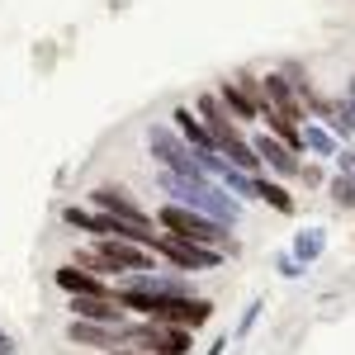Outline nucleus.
<instances>
[{
    "mask_svg": "<svg viewBox=\"0 0 355 355\" xmlns=\"http://www.w3.org/2000/svg\"><path fill=\"white\" fill-rule=\"evenodd\" d=\"M71 308L95 327H123V308H114V299H76Z\"/></svg>",
    "mask_w": 355,
    "mask_h": 355,
    "instance_id": "obj_12",
    "label": "nucleus"
},
{
    "mask_svg": "<svg viewBox=\"0 0 355 355\" xmlns=\"http://www.w3.org/2000/svg\"><path fill=\"white\" fill-rule=\"evenodd\" d=\"M336 162H341V180L355 185V152H336Z\"/></svg>",
    "mask_w": 355,
    "mask_h": 355,
    "instance_id": "obj_21",
    "label": "nucleus"
},
{
    "mask_svg": "<svg viewBox=\"0 0 355 355\" xmlns=\"http://www.w3.org/2000/svg\"><path fill=\"white\" fill-rule=\"evenodd\" d=\"M147 147H152V157L162 162V171H171V175H204L194 147H185L171 128H152V133H147Z\"/></svg>",
    "mask_w": 355,
    "mask_h": 355,
    "instance_id": "obj_6",
    "label": "nucleus"
},
{
    "mask_svg": "<svg viewBox=\"0 0 355 355\" xmlns=\"http://www.w3.org/2000/svg\"><path fill=\"white\" fill-rule=\"evenodd\" d=\"M336 119H341V128H355V76L346 85V100L336 105Z\"/></svg>",
    "mask_w": 355,
    "mask_h": 355,
    "instance_id": "obj_19",
    "label": "nucleus"
},
{
    "mask_svg": "<svg viewBox=\"0 0 355 355\" xmlns=\"http://www.w3.org/2000/svg\"><path fill=\"white\" fill-rule=\"evenodd\" d=\"M114 355H142V351H114Z\"/></svg>",
    "mask_w": 355,
    "mask_h": 355,
    "instance_id": "obj_23",
    "label": "nucleus"
},
{
    "mask_svg": "<svg viewBox=\"0 0 355 355\" xmlns=\"http://www.w3.org/2000/svg\"><path fill=\"white\" fill-rule=\"evenodd\" d=\"M322 246H327V237H322L318 227H308V232L294 237V261H318V256H322Z\"/></svg>",
    "mask_w": 355,
    "mask_h": 355,
    "instance_id": "obj_15",
    "label": "nucleus"
},
{
    "mask_svg": "<svg viewBox=\"0 0 355 355\" xmlns=\"http://www.w3.org/2000/svg\"><path fill=\"white\" fill-rule=\"evenodd\" d=\"M194 114H199V123H204V133H209V142H214V152H218V157H223L227 166H237V171H246V175H251V171L261 166V157L251 152V142H246V137L237 133L232 123H227V114H223L218 95H204V100H199V110H194Z\"/></svg>",
    "mask_w": 355,
    "mask_h": 355,
    "instance_id": "obj_1",
    "label": "nucleus"
},
{
    "mask_svg": "<svg viewBox=\"0 0 355 355\" xmlns=\"http://www.w3.org/2000/svg\"><path fill=\"white\" fill-rule=\"evenodd\" d=\"M90 204H95L100 214L119 218V223H133V227H147V232H152V214H142L133 199H128L123 190H114V185H100V190H90Z\"/></svg>",
    "mask_w": 355,
    "mask_h": 355,
    "instance_id": "obj_8",
    "label": "nucleus"
},
{
    "mask_svg": "<svg viewBox=\"0 0 355 355\" xmlns=\"http://www.w3.org/2000/svg\"><path fill=\"white\" fill-rule=\"evenodd\" d=\"M251 152H256L261 162L270 166V171H279V175H299V171H303V166L294 162V152H289L279 137H266V133H261L256 142H251Z\"/></svg>",
    "mask_w": 355,
    "mask_h": 355,
    "instance_id": "obj_11",
    "label": "nucleus"
},
{
    "mask_svg": "<svg viewBox=\"0 0 355 355\" xmlns=\"http://www.w3.org/2000/svg\"><path fill=\"white\" fill-rule=\"evenodd\" d=\"M303 147H313V152H322V157H336V142H331L322 128H313V123H303Z\"/></svg>",
    "mask_w": 355,
    "mask_h": 355,
    "instance_id": "obj_17",
    "label": "nucleus"
},
{
    "mask_svg": "<svg viewBox=\"0 0 355 355\" xmlns=\"http://www.w3.org/2000/svg\"><path fill=\"white\" fill-rule=\"evenodd\" d=\"M171 119H175V128H180V133H185V137L194 142V152H209V147H214V142H209V133H204V123H199V114L175 110Z\"/></svg>",
    "mask_w": 355,
    "mask_h": 355,
    "instance_id": "obj_13",
    "label": "nucleus"
},
{
    "mask_svg": "<svg viewBox=\"0 0 355 355\" xmlns=\"http://www.w3.org/2000/svg\"><path fill=\"white\" fill-rule=\"evenodd\" d=\"M261 199H266L270 209H279V214H294V199L284 194V185H270V180H261Z\"/></svg>",
    "mask_w": 355,
    "mask_h": 355,
    "instance_id": "obj_18",
    "label": "nucleus"
},
{
    "mask_svg": "<svg viewBox=\"0 0 355 355\" xmlns=\"http://www.w3.org/2000/svg\"><path fill=\"white\" fill-rule=\"evenodd\" d=\"M76 261L81 266H100V270H133V275H147L157 270L152 266V251H142L133 242H119V237H100V242L90 246V251H76Z\"/></svg>",
    "mask_w": 355,
    "mask_h": 355,
    "instance_id": "obj_4",
    "label": "nucleus"
},
{
    "mask_svg": "<svg viewBox=\"0 0 355 355\" xmlns=\"http://www.w3.org/2000/svg\"><path fill=\"white\" fill-rule=\"evenodd\" d=\"M123 336H128V341H137V346H147V351H157V355H185V351H190V331L162 327V322L133 327V331H123Z\"/></svg>",
    "mask_w": 355,
    "mask_h": 355,
    "instance_id": "obj_7",
    "label": "nucleus"
},
{
    "mask_svg": "<svg viewBox=\"0 0 355 355\" xmlns=\"http://www.w3.org/2000/svg\"><path fill=\"white\" fill-rule=\"evenodd\" d=\"M147 318L162 322V327L194 331V327H204V322L214 318V303H209V299H152Z\"/></svg>",
    "mask_w": 355,
    "mask_h": 355,
    "instance_id": "obj_5",
    "label": "nucleus"
},
{
    "mask_svg": "<svg viewBox=\"0 0 355 355\" xmlns=\"http://www.w3.org/2000/svg\"><path fill=\"white\" fill-rule=\"evenodd\" d=\"M162 185L190 214H204L214 223H237V199H227L218 185H209V175H171V171H162Z\"/></svg>",
    "mask_w": 355,
    "mask_h": 355,
    "instance_id": "obj_2",
    "label": "nucleus"
},
{
    "mask_svg": "<svg viewBox=\"0 0 355 355\" xmlns=\"http://www.w3.org/2000/svg\"><path fill=\"white\" fill-rule=\"evenodd\" d=\"M57 284H62L67 294H76V299H114V289L105 284V279L76 270V266H62V270H57Z\"/></svg>",
    "mask_w": 355,
    "mask_h": 355,
    "instance_id": "obj_10",
    "label": "nucleus"
},
{
    "mask_svg": "<svg viewBox=\"0 0 355 355\" xmlns=\"http://www.w3.org/2000/svg\"><path fill=\"white\" fill-rule=\"evenodd\" d=\"M331 194H336V204L355 209V185H351V180H341V175H336V180H331Z\"/></svg>",
    "mask_w": 355,
    "mask_h": 355,
    "instance_id": "obj_20",
    "label": "nucleus"
},
{
    "mask_svg": "<svg viewBox=\"0 0 355 355\" xmlns=\"http://www.w3.org/2000/svg\"><path fill=\"white\" fill-rule=\"evenodd\" d=\"M0 355H15V341H10L5 331H0Z\"/></svg>",
    "mask_w": 355,
    "mask_h": 355,
    "instance_id": "obj_22",
    "label": "nucleus"
},
{
    "mask_svg": "<svg viewBox=\"0 0 355 355\" xmlns=\"http://www.w3.org/2000/svg\"><path fill=\"white\" fill-rule=\"evenodd\" d=\"M152 246H162L180 270H209V266H218V251L194 246V242H185V237H171V232H157V242H152Z\"/></svg>",
    "mask_w": 355,
    "mask_h": 355,
    "instance_id": "obj_9",
    "label": "nucleus"
},
{
    "mask_svg": "<svg viewBox=\"0 0 355 355\" xmlns=\"http://www.w3.org/2000/svg\"><path fill=\"white\" fill-rule=\"evenodd\" d=\"M157 223H162L171 237H185V242L194 246H209V251H218L227 246V232H223V223L204 218V214H190V209H180V204H166L162 214H157Z\"/></svg>",
    "mask_w": 355,
    "mask_h": 355,
    "instance_id": "obj_3",
    "label": "nucleus"
},
{
    "mask_svg": "<svg viewBox=\"0 0 355 355\" xmlns=\"http://www.w3.org/2000/svg\"><path fill=\"white\" fill-rule=\"evenodd\" d=\"M218 105H227L232 114H242V119H256V100L246 95V85H223Z\"/></svg>",
    "mask_w": 355,
    "mask_h": 355,
    "instance_id": "obj_14",
    "label": "nucleus"
},
{
    "mask_svg": "<svg viewBox=\"0 0 355 355\" xmlns=\"http://www.w3.org/2000/svg\"><path fill=\"white\" fill-rule=\"evenodd\" d=\"M123 327H95V322H71V341H90V346H105L114 341Z\"/></svg>",
    "mask_w": 355,
    "mask_h": 355,
    "instance_id": "obj_16",
    "label": "nucleus"
}]
</instances>
